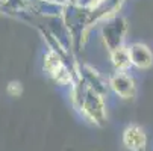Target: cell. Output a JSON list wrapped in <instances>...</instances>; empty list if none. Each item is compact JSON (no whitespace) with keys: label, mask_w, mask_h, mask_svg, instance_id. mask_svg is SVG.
<instances>
[{"label":"cell","mask_w":153,"mask_h":151,"mask_svg":"<svg viewBox=\"0 0 153 151\" xmlns=\"http://www.w3.org/2000/svg\"><path fill=\"white\" fill-rule=\"evenodd\" d=\"M62 20L73 39L76 53L83 50L85 42L88 39V33L93 29L91 20H90V11L79 6L77 3L65 6L62 11Z\"/></svg>","instance_id":"3"},{"label":"cell","mask_w":153,"mask_h":151,"mask_svg":"<svg viewBox=\"0 0 153 151\" xmlns=\"http://www.w3.org/2000/svg\"><path fill=\"white\" fill-rule=\"evenodd\" d=\"M71 106L73 109L90 124L103 127L108 119L106 95L94 89L79 76L74 77L71 85Z\"/></svg>","instance_id":"1"},{"label":"cell","mask_w":153,"mask_h":151,"mask_svg":"<svg viewBox=\"0 0 153 151\" xmlns=\"http://www.w3.org/2000/svg\"><path fill=\"white\" fill-rule=\"evenodd\" d=\"M100 35L103 39V44L108 49V53H115L126 47L124 41L127 35V21L121 15H115L112 18L102 23Z\"/></svg>","instance_id":"5"},{"label":"cell","mask_w":153,"mask_h":151,"mask_svg":"<svg viewBox=\"0 0 153 151\" xmlns=\"http://www.w3.org/2000/svg\"><path fill=\"white\" fill-rule=\"evenodd\" d=\"M109 89L121 100H134L137 97V85L127 71H115L109 77Z\"/></svg>","instance_id":"6"},{"label":"cell","mask_w":153,"mask_h":151,"mask_svg":"<svg viewBox=\"0 0 153 151\" xmlns=\"http://www.w3.org/2000/svg\"><path fill=\"white\" fill-rule=\"evenodd\" d=\"M111 57V62H112V67L115 68V71H127L132 63H130V57H129V52H127V46L115 53H111L109 55Z\"/></svg>","instance_id":"9"},{"label":"cell","mask_w":153,"mask_h":151,"mask_svg":"<svg viewBox=\"0 0 153 151\" xmlns=\"http://www.w3.org/2000/svg\"><path fill=\"white\" fill-rule=\"evenodd\" d=\"M105 2V0H77V5L79 6H82V8H85V9H94V8H97L99 5H102Z\"/></svg>","instance_id":"11"},{"label":"cell","mask_w":153,"mask_h":151,"mask_svg":"<svg viewBox=\"0 0 153 151\" xmlns=\"http://www.w3.org/2000/svg\"><path fill=\"white\" fill-rule=\"evenodd\" d=\"M42 70L47 74V77L58 86H71L76 77V70L68 63V60L52 49H49L44 55Z\"/></svg>","instance_id":"4"},{"label":"cell","mask_w":153,"mask_h":151,"mask_svg":"<svg viewBox=\"0 0 153 151\" xmlns=\"http://www.w3.org/2000/svg\"><path fill=\"white\" fill-rule=\"evenodd\" d=\"M123 145L129 151H144L147 145V135L138 124H130L123 132Z\"/></svg>","instance_id":"8"},{"label":"cell","mask_w":153,"mask_h":151,"mask_svg":"<svg viewBox=\"0 0 153 151\" xmlns=\"http://www.w3.org/2000/svg\"><path fill=\"white\" fill-rule=\"evenodd\" d=\"M74 3L77 0H0V14L30 23L41 15H61L65 6Z\"/></svg>","instance_id":"2"},{"label":"cell","mask_w":153,"mask_h":151,"mask_svg":"<svg viewBox=\"0 0 153 151\" xmlns=\"http://www.w3.org/2000/svg\"><path fill=\"white\" fill-rule=\"evenodd\" d=\"M129 57L132 67L138 70H149L153 65V52L149 49V46L143 42H134V44L127 46Z\"/></svg>","instance_id":"7"},{"label":"cell","mask_w":153,"mask_h":151,"mask_svg":"<svg viewBox=\"0 0 153 151\" xmlns=\"http://www.w3.org/2000/svg\"><path fill=\"white\" fill-rule=\"evenodd\" d=\"M6 91H8V94H9L11 97H20L21 92H23V86H21L20 82H15V80H14V82H9V83H8Z\"/></svg>","instance_id":"10"}]
</instances>
